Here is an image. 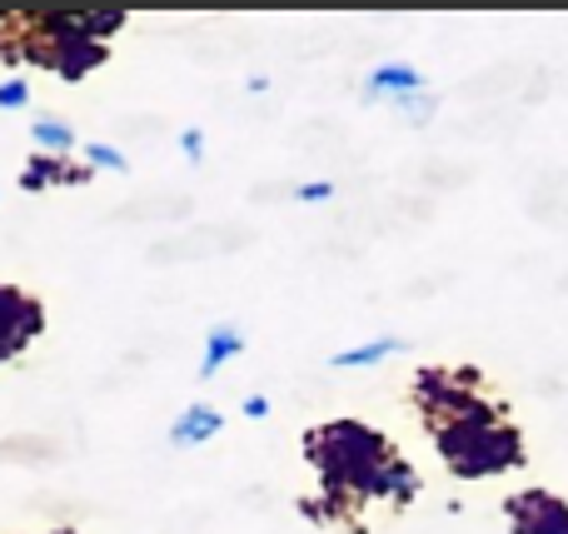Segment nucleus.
Wrapping results in <instances>:
<instances>
[{"label":"nucleus","mask_w":568,"mask_h":534,"mask_svg":"<svg viewBox=\"0 0 568 534\" xmlns=\"http://www.w3.org/2000/svg\"><path fill=\"white\" fill-rule=\"evenodd\" d=\"M30 135H36V145L45 150V155H70V150H75V130L55 115H40L36 125H30Z\"/></svg>","instance_id":"nucleus-12"},{"label":"nucleus","mask_w":568,"mask_h":534,"mask_svg":"<svg viewBox=\"0 0 568 534\" xmlns=\"http://www.w3.org/2000/svg\"><path fill=\"white\" fill-rule=\"evenodd\" d=\"M294 200L320 205V200H334V185H329V180H304V185H294Z\"/></svg>","instance_id":"nucleus-16"},{"label":"nucleus","mask_w":568,"mask_h":534,"mask_svg":"<svg viewBox=\"0 0 568 534\" xmlns=\"http://www.w3.org/2000/svg\"><path fill=\"white\" fill-rule=\"evenodd\" d=\"M220 430H225V415H220V410L190 405L185 415L170 425V445H175V450H195V445H205V440H215Z\"/></svg>","instance_id":"nucleus-8"},{"label":"nucleus","mask_w":568,"mask_h":534,"mask_svg":"<svg viewBox=\"0 0 568 534\" xmlns=\"http://www.w3.org/2000/svg\"><path fill=\"white\" fill-rule=\"evenodd\" d=\"M414 495H419V475H414L409 460H389L354 490V500H384V505H409Z\"/></svg>","instance_id":"nucleus-7"},{"label":"nucleus","mask_w":568,"mask_h":534,"mask_svg":"<svg viewBox=\"0 0 568 534\" xmlns=\"http://www.w3.org/2000/svg\"><path fill=\"white\" fill-rule=\"evenodd\" d=\"M30 105V85L26 80H0V110H20Z\"/></svg>","instance_id":"nucleus-15"},{"label":"nucleus","mask_w":568,"mask_h":534,"mask_svg":"<svg viewBox=\"0 0 568 534\" xmlns=\"http://www.w3.org/2000/svg\"><path fill=\"white\" fill-rule=\"evenodd\" d=\"M394 110H399L409 125H424V120L434 115V95H424V90L419 95H404V100H394Z\"/></svg>","instance_id":"nucleus-14"},{"label":"nucleus","mask_w":568,"mask_h":534,"mask_svg":"<svg viewBox=\"0 0 568 534\" xmlns=\"http://www.w3.org/2000/svg\"><path fill=\"white\" fill-rule=\"evenodd\" d=\"M40 325H45V315H40L36 300H26L20 290L0 285V345H6L10 355H20V350L40 335Z\"/></svg>","instance_id":"nucleus-5"},{"label":"nucleus","mask_w":568,"mask_h":534,"mask_svg":"<svg viewBox=\"0 0 568 534\" xmlns=\"http://www.w3.org/2000/svg\"><path fill=\"white\" fill-rule=\"evenodd\" d=\"M26 56L36 60V66H45V70H55L60 80H85L90 70H100L110 60V50L105 46H95V40H75V36H60V40H30L26 46Z\"/></svg>","instance_id":"nucleus-3"},{"label":"nucleus","mask_w":568,"mask_h":534,"mask_svg":"<svg viewBox=\"0 0 568 534\" xmlns=\"http://www.w3.org/2000/svg\"><path fill=\"white\" fill-rule=\"evenodd\" d=\"M424 90V70L404 66V60H384V66L369 70V85H364V100L369 105H394L404 95H419Z\"/></svg>","instance_id":"nucleus-6"},{"label":"nucleus","mask_w":568,"mask_h":534,"mask_svg":"<svg viewBox=\"0 0 568 534\" xmlns=\"http://www.w3.org/2000/svg\"><path fill=\"white\" fill-rule=\"evenodd\" d=\"M60 534H70V530H60Z\"/></svg>","instance_id":"nucleus-19"},{"label":"nucleus","mask_w":568,"mask_h":534,"mask_svg":"<svg viewBox=\"0 0 568 534\" xmlns=\"http://www.w3.org/2000/svg\"><path fill=\"white\" fill-rule=\"evenodd\" d=\"M85 160L95 170H125V155L115 145H105V140H85Z\"/></svg>","instance_id":"nucleus-13"},{"label":"nucleus","mask_w":568,"mask_h":534,"mask_svg":"<svg viewBox=\"0 0 568 534\" xmlns=\"http://www.w3.org/2000/svg\"><path fill=\"white\" fill-rule=\"evenodd\" d=\"M509 534H568V505L549 490H524L504 500Z\"/></svg>","instance_id":"nucleus-4"},{"label":"nucleus","mask_w":568,"mask_h":534,"mask_svg":"<svg viewBox=\"0 0 568 534\" xmlns=\"http://www.w3.org/2000/svg\"><path fill=\"white\" fill-rule=\"evenodd\" d=\"M180 150H185V160H200L205 155V135L200 130H180Z\"/></svg>","instance_id":"nucleus-17"},{"label":"nucleus","mask_w":568,"mask_h":534,"mask_svg":"<svg viewBox=\"0 0 568 534\" xmlns=\"http://www.w3.org/2000/svg\"><path fill=\"white\" fill-rule=\"evenodd\" d=\"M235 355H245V335H240L235 325H215L210 330V340H205V360H200V375H220V365L225 360H235Z\"/></svg>","instance_id":"nucleus-10"},{"label":"nucleus","mask_w":568,"mask_h":534,"mask_svg":"<svg viewBox=\"0 0 568 534\" xmlns=\"http://www.w3.org/2000/svg\"><path fill=\"white\" fill-rule=\"evenodd\" d=\"M304 460L314 465L324 495H329L324 510H339V500H354V490H359L374 470L389 465L394 450L379 430L359 425V420H329V425L304 435Z\"/></svg>","instance_id":"nucleus-1"},{"label":"nucleus","mask_w":568,"mask_h":534,"mask_svg":"<svg viewBox=\"0 0 568 534\" xmlns=\"http://www.w3.org/2000/svg\"><path fill=\"white\" fill-rule=\"evenodd\" d=\"M245 415H250V420H265V415H270V400H265V395H250V400H245Z\"/></svg>","instance_id":"nucleus-18"},{"label":"nucleus","mask_w":568,"mask_h":534,"mask_svg":"<svg viewBox=\"0 0 568 534\" xmlns=\"http://www.w3.org/2000/svg\"><path fill=\"white\" fill-rule=\"evenodd\" d=\"M404 350V340H394V335H379V340H369V345H354V350H339V355L329 360L334 370H359V365H379L384 355H399Z\"/></svg>","instance_id":"nucleus-11"},{"label":"nucleus","mask_w":568,"mask_h":534,"mask_svg":"<svg viewBox=\"0 0 568 534\" xmlns=\"http://www.w3.org/2000/svg\"><path fill=\"white\" fill-rule=\"evenodd\" d=\"M434 450H439V460L459 480L504 475V470L524 465L519 430L504 425L494 405L484 410V415H464V420H444V425H434Z\"/></svg>","instance_id":"nucleus-2"},{"label":"nucleus","mask_w":568,"mask_h":534,"mask_svg":"<svg viewBox=\"0 0 568 534\" xmlns=\"http://www.w3.org/2000/svg\"><path fill=\"white\" fill-rule=\"evenodd\" d=\"M90 180V165H60V155H36L26 170H20V190H45V185H80Z\"/></svg>","instance_id":"nucleus-9"}]
</instances>
